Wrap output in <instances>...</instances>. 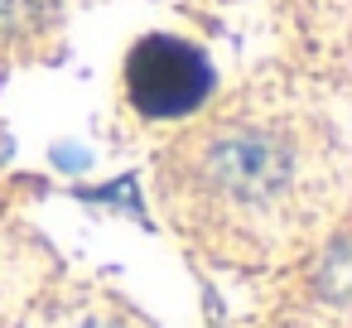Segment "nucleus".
Wrapping results in <instances>:
<instances>
[{
	"mask_svg": "<svg viewBox=\"0 0 352 328\" xmlns=\"http://www.w3.org/2000/svg\"><path fill=\"white\" fill-rule=\"evenodd\" d=\"M328 294H333V299L342 294V241H338L333 256H328Z\"/></svg>",
	"mask_w": 352,
	"mask_h": 328,
	"instance_id": "obj_3",
	"label": "nucleus"
},
{
	"mask_svg": "<svg viewBox=\"0 0 352 328\" xmlns=\"http://www.w3.org/2000/svg\"><path fill=\"white\" fill-rule=\"evenodd\" d=\"M82 328H111V323H82Z\"/></svg>",
	"mask_w": 352,
	"mask_h": 328,
	"instance_id": "obj_4",
	"label": "nucleus"
},
{
	"mask_svg": "<svg viewBox=\"0 0 352 328\" xmlns=\"http://www.w3.org/2000/svg\"><path fill=\"white\" fill-rule=\"evenodd\" d=\"M126 92L145 116H188L212 92L208 58L169 34H150L126 58Z\"/></svg>",
	"mask_w": 352,
	"mask_h": 328,
	"instance_id": "obj_2",
	"label": "nucleus"
},
{
	"mask_svg": "<svg viewBox=\"0 0 352 328\" xmlns=\"http://www.w3.org/2000/svg\"><path fill=\"white\" fill-rule=\"evenodd\" d=\"M184 145H193V179L222 203L265 208L294 184V150L275 126L222 121L203 135H188Z\"/></svg>",
	"mask_w": 352,
	"mask_h": 328,
	"instance_id": "obj_1",
	"label": "nucleus"
}]
</instances>
